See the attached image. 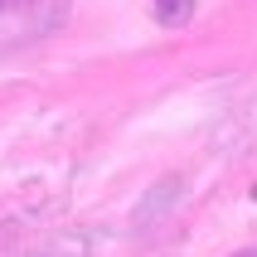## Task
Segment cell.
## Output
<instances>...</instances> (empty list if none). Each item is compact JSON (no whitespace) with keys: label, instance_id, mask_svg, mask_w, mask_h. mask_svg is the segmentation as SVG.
Returning a JSON list of instances; mask_svg holds the SVG:
<instances>
[{"label":"cell","instance_id":"3","mask_svg":"<svg viewBox=\"0 0 257 257\" xmlns=\"http://www.w3.org/2000/svg\"><path fill=\"white\" fill-rule=\"evenodd\" d=\"M233 257H257V247H247V252H233Z\"/></svg>","mask_w":257,"mask_h":257},{"label":"cell","instance_id":"1","mask_svg":"<svg viewBox=\"0 0 257 257\" xmlns=\"http://www.w3.org/2000/svg\"><path fill=\"white\" fill-rule=\"evenodd\" d=\"M151 5H156L160 25H189V15H194V0H151Z\"/></svg>","mask_w":257,"mask_h":257},{"label":"cell","instance_id":"2","mask_svg":"<svg viewBox=\"0 0 257 257\" xmlns=\"http://www.w3.org/2000/svg\"><path fill=\"white\" fill-rule=\"evenodd\" d=\"M34 0H0V20H15V15H25Z\"/></svg>","mask_w":257,"mask_h":257}]
</instances>
